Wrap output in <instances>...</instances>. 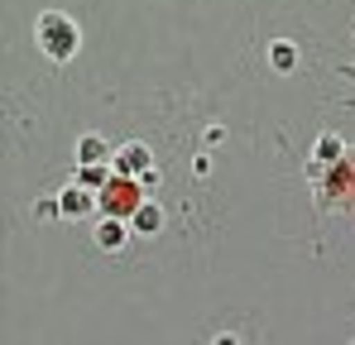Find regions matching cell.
Segmentation results:
<instances>
[{
  "label": "cell",
  "mask_w": 355,
  "mask_h": 345,
  "mask_svg": "<svg viewBox=\"0 0 355 345\" xmlns=\"http://www.w3.org/2000/svg\"><path fill=\"white\" fill-rule=\"evenodd\" d=\"M39 48L53 57V62H67V57L77 53V44H82V34H77V24L58 15V10H49V15H39Z\"/></svg>",
  "instance_id": "obj_1"
},
{
  "label": "cell",
  "mask_w": 355,
  "mask_h": 345,
  "mask_svg": "<svg viewBox=\"0 0 355 345\" xmlns=\"http://www.w3.org/2000/svg\"><path fill=\"white\" fill-rule=\"evenodd\" d=\"M96 206L106 211V216H116V221H135V211L144 206L139 202V187H135V177H111L106 187H101V197H96Z\"/></svg>",
  "instance_id": "obj_2"
},
{
  "label": "cell",
  "mask_w": 355,
  "mask_h": 345,
  "mask_svg": "<svg viewBox=\"0 0 355 345\" xmlns=\"http://www.w3.org/2000/svg\"><path fill=\"white\" fill-rule=\"evenodd\" d=\"M111 168H116V177H149L154 159H149V149H144V144H125V149H116Z\"/></svg>",
  "instance_id": "obj_3"
},
{
  "label": "cell",
  "mask_w": 355,
  "mask_h": 345,
  "mask_svg": "<svg viewBox=\"0 0 355 345\" xmlns=\"http://www.w3.org/2000/svg\"><path fill=\"white\" fill-rule=\"evenodd\" d=\"M92 206H96V197H92L87 187H67V192L58 197V211H62V216H87Z\"/></svg>",
  "instance_id": "obj_4"
},
{
  "label": "cell",
  "mask_w": 355,
  "mask_h": 345,
  "mask_svg": "<svg viewBox=\"0 0 355 345\" xmlns=\"http://www.w3.org/2000/svg\"><path fill=\"white\" fill-rule=\"evenodd\" d=\"M96 245H101V249H120V245H125V221L106 216V221L96 226Z\"/></svg>",
  "instance_id": "obj_5"
},
{
  "label": "cell",
  "mask_w": 355,
  "mask_h": 345,
  "mask_svg": "<svg viewBox=\"0 0 355 345\" xmlns=\"http://www.w3.org/2000/svg\"><path fill=\"white\" fill-rule=\"evenodd\" d=\"M159 226H164V211H159L154 202H144V206L135 211V230H149V235H154Z\"/></svg>",
  "instance_id": "obj_6"
},
{
  "label": "cell",
  "mask_w": 355,
  "mask_h": 345,
  "mask_svg": "<svg viewBox=\"0 0 355 345\" xmlns=\"http://www.w3.org/2000/svg\"><path fill=\"white\" fill-rule=\"evenodd\" d=\"M101 159H106V144H101V139H82V163H87V168H96Z\"/></svg>",
  "instance_id": "obj_7"
},
{
  "label": "cell",
  "mask_w": 355,
  "mask_h": 345,
  "mask_svg": "<svg viewBox=\"0 0 355 345\" xmlns=\"http://www.w3.org/2000/svg\"><path fill=\"white\" fill-rule=\"evenodd\" d=\"M274 67H279V72L293 67V44H274Z\"/></svg>",
  "instance_id": "obj_8"
},
{
  "label": "cell",
  "mask_w": 355,
  "mask_h": 345,
  "mask_svg": "<svg viewBox=\"0 0 355 345\" xmlns=\"http://www.w3.org/2000/svg\"><path fill=\"white\" fill-rule=\"evenodd\" d=\"M216 345H236V336H221V341H216Z\"/></svg>",
  "instance_id": "obj_9"
}]
</instances>
